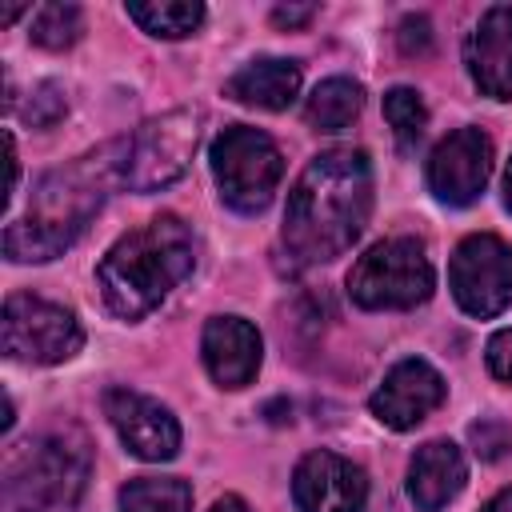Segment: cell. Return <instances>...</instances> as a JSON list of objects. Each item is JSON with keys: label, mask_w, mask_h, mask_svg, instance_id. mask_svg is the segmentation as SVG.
Masks as SVG:
<instances>
[{"label": "cell", "mask_w": 512, "mask_h": 512, "mask_svg": "<svg viewBox=\"0 0 512 512\" xmlns=\"http://www.w3.org/2000/svg\"><path fill=\"white\" fill-rule=\"evenodd\" d=\"M372 212V164L360 148H328L308 160L288 192L284 248L296 264L344 256Z\"/></svg>", "instance_id": "obj_1"}, {"label": "cell", "mask_w": 512, "mask_h": 512, "mask_svg": "<svg viewBox=\"0 0 512 512\" xmlns=\"http://www.w3.org/2000/svg\"><path fill=\"white\" fill-rule=\"evenodd\" d=\"M128 140L100 144L52 172L32 188L28 212L4 228V252L16 264H44L76 244L88 220L104 208L116 180H124Z\"/></svg>", "instance_id": "obj_2"}, {"label": "cell", "mask_w": 512, "mask_h": 512, "mask_svg": "<svg viewBox=\"0 0 512 512\" xmlns=\"http://www.w3.org/2000/svg\"><path fill=\"white\" fill-rule=\"evenodd\" d=\"M196 264L192 232L180 216L164 212L144 228L124 232L96 264V288L120 320L148 316Z\"/></svg>", "instance_id": "obj_3"}, {"label": "cell", "mask_w": 512, "mask_h": 512, "mask_svg": "<svg viewBox=\"0 0 512 512\" xmlns=\"http://www.w3.org/2000/svg\"><path fill=\"white\" fill-rule=\"evenodd\" d=\"M88 472L92 448L84 432H44L8 452L0 476V512H76Z\"/></svg>", "instance_id": "obj_4"}, {"label": "cell", "mask_w": 512, "mask_h": 512, "mask_svg": "<svg viewBox=\"0 0 512 512\" xmlns=\"http://www.w3.org/2000/svg\"><path fill=\"white\" fill-rule=\"evenodd\" d=\"M436 272L416 236H392L372 244L348 272V296L360 308H416L432 296Z\"/></svg>", "instance_id": "obj_5"}, {"label": "cell", "mask_w": 512, "mask_h": 512, "mask_svg": "<svg viewBox=\"0 0 512 512\" xmlns=\"http://www.w3.org/2000/svg\"><path fill=\"white\" fill-rule=\"evenodd\" d=\"M208 156H212V176H216L228 208L256 216L272 204L276 184L284 176V156L268 132L232 124L212 140Z\"/></svg>", "instance_id": "obj_6"}, {"label": "cell", "mask_w": 512, "mask_h": 512, "mask_svg": "<svg viewBox=\"0 0 512 512\" xmlns=\"http://www.w3.org/2000/svg\"><path fill=\"white\" fill-rule=\"evenodd\" d=\"M200 124H204L200 108H172L164 116L144 120L128 140L124 184L132 192H156L180 180L196 156Z\"/></svg>", "instance_id": "obj_7"}, {"label": "cell", "mask_w": 512, "mask_h": 512, "mask_svg": "<svg viewBox=\"0 0 512 512\" xmlns=\"http://www.w3.org/2000/svg\"><path fill=\"white\" fill-rule=\"evenodd\" d=\"M84 332L64 304L16 292L4 300V352L28 364H60L76 356Z\"/></svg>", "instance_id": "obj_8"}, {"label": "cell", "mask_w": 512, "mask_h": 512, "mask_svg": "<svg viewBox=\"0 0 512 512\" xmlns=\"http://www.w3.org/2000/svg\"><path fill=\"white\" fill-rule=\"evenodd\" d=\"M448 284L456 304L468 316H496L512 300V244H504L492 232H476L460 240L448 264Z\"/></svg>", "instance_id": "obj_9"}, {"label": "cell", "mask_w": 512, "mask_h": 512, "mask_svg": "<svg viewBox=\"0 0 512 512\" xmlns=\"http://www.w3.org/2000/svg\"><path fill=\"white\" fill-rule=\"evenodd\" d=\"M492 176V140L484 128H456L428 156V188L436 200L464 208Z\"/></svg>", "instance_id": "obj_10"}, {"label": "cell", "mask_w": 512, "mask_h": 512, "mask_svg": "<svg viewBox=\"0 0 512 512\" xmlns=\"http://www.w3.org/2000/svg\"><path fill=\"white\" fill-rule=\"evenodd\" d=\"M104 416L112 420L124 448L140 460H172L180 452L176 416L160 400H152L136 388H108L104 392Z\"/></svg>", "instance_id": "obj_11"}, {"label": "cell", "mask_w": 512, "mask_h": 512, "mask_svg": "<svg viewBox=\"0 0 512 512\" xmlns=\"http://www.w3.org/2000/svg\"><path fill=\"white\" fill-rule=\"evenodd\" d=\"M444 392H448L444 376H440L428 360L408 356V360H400V364L388 368V376H384V384L372 392L368 408H372V416H376L380 424L404 432V428H416L428 412H436V408L444 404Z\"/></svg>", "instance_id": "obj_12"}, {"label": "cell", "mask_w": 512, "mask_h": 512, "mask_svg": "<svg viewBox=\"0 0 512 512\" xmlns=\"http://www.w3.org/2000/svg\"><path fill=\"white\" fill-rule=\"evenodd\" d=\"M292 500L300 512H360L368 500V476L336 452H308L292 472Z\"/></svg>", "instance_id": "obj_13"}, {"label": "cell", "mask_w": 512, "mask_h": 512, "mask_svg": "<svg viewBox=\"0 0 512 512\" xmlns=\"http://www.w3.org/2000/svg\"><path fill=\"white\" fill-rule=\"evenodd\" d=\"M204 368L220 388H244L260 372V332L240 316H212L204 324Z\"/></svg>", "instance_id": "obj_14"}, {"label": "cell", "mask_w": 512, "mask_h": 512, "mask_svg": "<svg viewBox=\"0 0 512 512\" xmlns=\"http://www.w3.org/2000/svg\"><path fill=\"white\" fill-rule=\"evenodd\" d=\"M472 84L492 100H512V8L496 4L480 16L464 48Z\"/></svg>", "instance_id": "obj_15"}, {"label": "cell", "mask_w": 512, "mask_h": 512, "mask_svg": "<svg viewBox=\"0 0 512 512\" xmlns=\"http://www.w3.org/2000/svg\"><path fill=\"white\" fill-rule=\"evenodd\" d=\"M468 480L464 452L452 440H428L408 464V496L420 512H440Z\"/></svg>", "instance_id": "obj_16"}, {"label": "cell", "mask_w": 512, "mask_h": 512, "mask_svg": "<svg viewBox=\"0 0 512 512\" xmlns=\"http://www.w3.org/2000/svg\"><path fill=\"white\" fill-rule=\"evenodd\" d=\"M296 92H300V64L296 60H280V56L252 60L240 72H232L228 84H224V96H232L236 104L268 108V112L288 108L296 100Z\"/></svg>", "instance_id": "obj_17"}, {"label": "cell", "mask_w": 512, "mask_h": 512, "mask_svg": "<svg viewBox=\"0 0 512 512\" xmlns=\"http://www.w3.org/2000/svg\"><path fill=\"white\" fill-rule=\"evenodd\" d=\"M360 108H364L360 84L348 80V76H328V80H320L312 88L304 116H308V124L316 132H340V128H348L360 116Z\"/></svg>", "instance_id": "obj_18"}, {"label": "cell", "mask_w": 512, "mask_h": 512, "mask_svg": "<svg viewBox=\"0 0 512 512\" xmlns=\"http://www.w3.org/2000/svg\"><path fill=\"white\" fill-rule=\"evenodd\" d=\"M124 512H192V488L176 476H136L120 488Z\"/></svg>", "instance_id": "obj_19"}, {"label": "cell", "mask_w": 512, "mask_h": 512, "mask_svg": "<svg viewBox=\"0 0 512 512\" xmlns=\"http://www.w3.org/2000/svg\"><path fill=\"white\" fill-rule=\"evenodd\" d=\"M128 16L148 32L164 40L192 36L204 24V4L196 0H164V4H128Z\"/></svg>", "instance_id": "obj_20"}, {"label": "cell", "mask_w": 512, "mask_h": 512, "mask_svg": "<svg viewBox=\"0 0 512 512\" xmlns=\"http://www.w3.org/2000/svg\"><path fill=\"white\" fill-rule=\"evenodd\" d=\"M80 32H84V16L76 4H40L32 12V40L40 48H52V52L72 48Z\"/></svg>", "instance_id": "obj_21"}, {"label": "cell", "mask_w": 512, "mask_h": 512, "mask_svg": "<svg viewBox=\"0 0 512 512\" xmlns=\"http://www.w3.org/2000/svg\"><path fill=\"white\" fill-rule=\"evenodd\" d=\"M384 120L392 124L396 144L408 152V148H416V140L424 136L428 108H424L420 92H412V88H392V92L384 96Z\"/></svg>", "instance_id": "obj_22"}, {"label": "cell", "mask_w": 512, "mask_h": 512, "mask_svg": "<svg viewBox=\"0 0 512 512\" xmlns=\"http://www.w3.org/2000/svg\"><path fill=\"white\" fill-rule=\"evenodd\" d=\"M64 112H68V100H64V92H60L56 84H40V88L32 92L28 108H24V120H28L32 128H52V124H56Z\"/></svg>", "instance_id": "obj_23"}, {"label": "cell", "mask_w": 512, "mask_h": 512, "mask_svg": "<svg viewBox=\"0 0 512 512\" xmlns=\"http://www.w3.org/2000/svg\"><path fill=\"white\" fill-rule=\"evenodd\" d=\"M472 444H476V452L484 460H496V456H504L512 448V432L500 420H480V424H472Z\"/></svg>", "instance_id": "obj_24"}, {"label": "cell", "mask_w": 512, "mask_h": 512, "mask_svg": "<svg viewBox=\"0 0 512 512\" xmlns=\"http://www.w3.org/2000/svg\"><path fill=\"white\" fill-rule=\"evenodd\" d=\"M396 36H400L404 56H424L432 48V24H428V16H404Z\"/></svg>", "instance_id": "obj_25"}, {"label": "cell", "mask_w": 512, "mask_h": 512, "mask_svg": "<svg viewBox=\"0 0 512 512\" xmlns=\"http://www.w3.org/2000/svg\"><path fill=\"white\" fill-rule=\"evenodd\" d=\"M488 372L496 376V380H504V384H512V328H504V332H496L492 340H488Z\"/></svg>", "instance_id": "obj_26"}, {"label": "cell", "mask_w": 512, "mask_h": 512, "mask_svg": "<svg viewBox=\"0 0 512 512\" xmlns=\"http://www.w3.org/2000/svg\"><path fill=\"white\" fill-rule=\"evenodd\" d=\"M312 16H316L312 4H280V8H272V20H276L280 28H300V24H308Z\"/></svg>", "instance_id": "obj_27"}, {"label": "cell", "mask_w": 512, "mask_h": 512, "mask_svg": "<svg viewBox=\"0 0 512 512\" xmlns=\"http://www.w3.org/2000/svg\"><path fill=\"white\" fill-rule=\"evenodd\" d=\"M212 512H252V508H248L240 496H220V500L212 504Z\"/></svg>", "instance_id": "obj_28"}, {"label": "cell", "mask_w": 512, "mask_h": 512, "mask_svg": "<svg viewBox=\"0 0 512 512\" xmlns=\"http://www.w3.org/2000/svg\"><path fill=\"white\" fill-rule=\"evenodd\" d=\"M484 512H512V488H504V492H496L488 504H484Z\"/></svg>", "instance_id": "obj_29"}, {"label": "cell", "mask_w": 512, "mask_h": 512, "mask_svg": "<svg viewBox=\"0 0 512 512\" xmlns=\"http://www.w3.org/2000/svg\"><path fill=\"white\" fill-rule=\"evenodd\" d=\"M504 204L512 212V160H508V172H504Z\"/></svg>", "instance_id": "obj_30"}]
</instances>
